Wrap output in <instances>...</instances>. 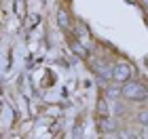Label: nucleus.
<instances>
[{"label": "nucleus", "instance_id": "nucleus-1", "mask_svg": "<svg viewBox=\"0 0 148 139\" xmlns=\"http://www.w3.org/2000/svg\"><path fill=\"white\" fill-rule=\"evenodd\" d=\"M121 95L131 99V101H144V99H148V89L142 87L140 82H129L125 80L123 89H121Z\"/></svg>", "mask_w": 148, "mask_h": 139}, {"label": "nucleus", "instance_id": "nucleus-2", "mask_svg": "<svg viewBox=\"0 0 148 139\" xmlns=\"http://www.w3.org/2000/svg\"><path fill=\"white\" fill-rule=\"evenodd\" d=\"M112 78L116 82H125V80H129L131 78V68L127 63H119V65H114L112 68Z\"/></svg>", "mask_w": 148, "mask_h": 139}, {"label": "nucleus", "instance_id": "nucleus-3", "mask_svg": "<svg viewBox=\"0 0 148 139\" xmlns=\"http://www.w3.org/2000/svg\"><path fill=\"white\" fill-rule=\"evenodd\" d=\"M91 68H93V72H95V74H99L102 78H112V68H110L106 61H93Z\"/></svg>", "mask_w": 148, "mask_h": 139}, {"label": "nucleus", "instance_id": "nucleus-4", "mask_svg": "<svg viewBox=\"0 0 148 139\" xmlns=\"http://www.w3.org/2000/svg\"><path fill=\"white\" fill-rule=\"evenodd\" d=\"M99 127H102L104 131H114V129H116V122L110 120L108 116H102V120H99Z\"/></svg>", "mask_w": 148, "mask_h": 139}, {"label": "nucleus", "instance_id": "nucleus-5", "mask_svg": "<svg viewBox=\"0 0 148 139\" xmlns=\"http://www.w3.org/2000/svg\"><path fill=\"white\" fill-rule=\"evenodd\" d=\"M57 21H59V25H62L64 30H70V17H68V13H66V11H59Z\"/></svg>", "mask_w": 148, "mask_h": 139}, {"label": "nucleus", "instance_id": "nucleus-6", "mask_svg": "<svg viewBox=\"0 0 148 139\" xmlns=\"http://www.w3.org/2000/svg\"><path fill=\"white\" fill-rule=\"evenodd\" d=\"M72 51L76 53L78 57H87V49H85V46L80 44V42H74V44H72Z\"/></svg>", "mask_w": 148, "mask_h": 139}, {"label": "nucleus", "instance_id": "nucleus-7", "mask_svg": "<svg viewBox=\"0 0 148 139\" xmlns=\"http://www.w3.org/2000/svg\"><path fill=\"white\" fill-rule=\"evenodd\" d=\"M97 110H99V114H102V116H108V114H110V110H108V101H106V99H99Z\"/></svg>", "mask_w": 148, "mask_h": 139}, {"label": "nucleus", "instance_id": "nucleus-8", "mask_svg": "<svg viewBox=\"0 0 148 139\" xmlns=\"http://www.w3.org/2000/svg\"><path fill=\"white\" fill-rule=\"evenodd\" d=\"M119 95H121V89H116V87H110L106 91V97L108 99H119Z\"/></svg>", "mask_w": 148, "mask_h": 139}, {"label": "nucleus", "instance_id": "nucleus-9", "mask_svg": "<svg viewBox=\"0 0 148 139\" xmlns=\"http://www.w3.org/2000/svg\"><path fill=\"white\" fill-rule=\"evenodd\" d=\"M138 120L142 122V124H148V112H140V114H138Z\"/></svg>", "mask_w": 148, "mask_h": 139}, {"label": "nucleus", "instance_id": "nucleus-10", "mask_svg": "<svg viewBox=\"0 0 148 139\" xmlns=\"http://www.w3.org/2000/svg\"><path fill=\"white\" fill-rule=\"evenodd\" d=\"M74 32H76L78 38H87V30H85V28H78V30H74Z\"/></svg>", "mask_w": 148, "mask_h": 139}, {"label": "nucleus", "instance_id": "nucleus-11", "mask_svg": "<svg viewBox=\"0 0 148 139\" xmlns=\"http://www.w3.org/2000/svg\"><path fill=\"white\" fill-rule=\"evenodd\" d=\"M142 2H144V6H146V9H148V0H142Z\"/></svg>", "mask_w": 148, "mask_h": 139}]
</instances>
